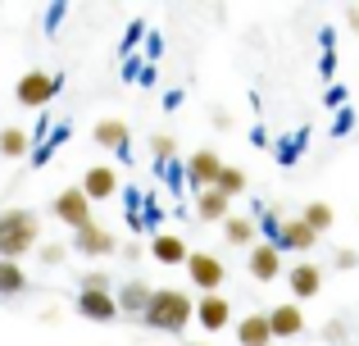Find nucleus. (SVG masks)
Masks as SVG:
<instances>
[{
  "instance_id": "nucleus-1",
  "label": "nucleus",
  "mask_w": 359,
  "mask_h": 346,
  "mask_svg": "<svg viewBox=\"0 0 359 346\" xmlns=\"http://www.w3.org/2000/svg\"><path fill=\"white\" fill-rule=\"evenodd\" d=\"M196 314V301L182 292V287H155L150 292V305L141 310V319L150 324L155 333H182Z\"/></svg>"
},
{
  "instance_id": "nucleus-2",
  "label": "nucleus",
  "mask_w": 359,
  "mask_h": 346,
  "mask_svg": "<svg viewBox=\"0 0 359 346\" xmlns=\"http://www.w3.org/2000/svg\"><path fill=\"white\" fill-rule=\"evenodd\" d=\"M41 237V219L32 210H0V260H23Z\"/></svg>"
},
{
  "instance_id": "nucleus-3",
  "label": "nucleus",
  "mask_w": 359,
  "mask_h": 346,
  "mask_svg": "<svg viewBox=\"0 0 359 346\" xmlns=\"http://www.w3.org/2000/svg\"><path fill=\"white\" fill-rule=\"evenodd\" d=\"M14 96H18V105H27V109H41V105H50V100L60 96V78H55V73H41V69H32V73H23V78H18Z\"/></svg>"
},
{
  "instance_id": "nucleus-4",
  "label": "nucleus",
  "mask_w": 359,
  "mask_h": 346,
  "mask_svg": "<svg viewBox=\"0 0 359 346\" xmlns=\"http://www.w3.org/2000/svg\"><path fill=\"white\" fill-rule=\"evenodd\" d=\"M187 274H191V283L201 287V292H219L223 278H228V269H223L219 255H205V251H196V255H187Z\"/></svg>"
},
{
  "instance_id": "nucleus-5",
  "label": "nucleus",
  "mask_w": 359,
  "mask_h": 346,
  "mask_svg": "<svg viewBox=\"0 0 359 346\" xmlns=\"http://www.w3.org/2000/svg\"><path fill=\"white\" fill-rule=\"evenodd\" d=\"M50 210H55V219H60V223H69L73 232H78V228H87V223H91V201L78 192V187L60 192V196H55V205H50Z\"/></svg>"
},
{
  "instance_id": "nucleus-6",
  "label": "nucleus",
  "mask_w": 359,
  "mask_h": 346,
  "mask_svg": "<svg viewBox=\"0 0 359 346\" xmlns=\"http://www.w3.org/2000/svg\"><path fill=\"white\" fill-rule=\"evenodd\" d=\"M191 319H201V328L219 333V328H228V324H232V301H228V296H219V292H205L201 301H196Z\"/></svg>"
},
{
  "instance_id": "nucleus-7",
  "label": "nucleus",
  "mask_w": 359,
  "mask_h": 346,
  "mask_svg": "<svg viewBox=\"0 0 359 346\" xmlns=\"http://www.w3.org/2000/svg\"><path fill=\"white\" fill-rule=\"evenodd\" d=\"M219 173H223V160L214 151H196L191 160H187V182H191L196 192H210V187L219 182Z\"/></svg>"
},
{
  "instance_id": "nucleus-8",
  "label": "nucleus",
  "mask_w": 359,
  "mask_h": 346,
  "mask_svg": "<svg viewBox=\"0 0 359 346\" xmlns=\"http://www.w3.org/2000/svg\"><path fill=\"white\" fill-rule=\"evenodd\" d=\"M73 246H78L82 255H91V260L114 255V232H109V228H100V223L91 219L87 228H78V232H73Z\"/></svg>"
},
{
  "instance_id": "nucleus-9",
  "label": "nucleus",
  "mask_w": 359,
  "mask_h": 346,
  "mask_svg": "<svg viewBox=\"0 0 359 346\" xmlns=\"http://www.w3.org/2000/svg\"><path fill=\"white\" fill-rule=\"evenodd\" d=\"M287 287L296 301H314L318 292H323V269L318 265H291L287 269Z\"/></svg>"
},
{
  "instance_id": "nucleus-10",
  "label": "nucleus",
  "mask_w": 359,
  "mask_h": 346,
  "mask_svg": "<svg viewBox=\"0 0 359 346\" xmlns=\"http://www.w3.org/2000/svg\"><path fill=\"white\" fill-rule=\"evenodd\" d=\"M87 201H109V196L118 192V173L109 169V164H91L87 178H82V187H78Z\"/></svg>"
},
{
  "instance_id": "nucleus-11",
  "label": "nucleus",
  "mask_w": 359,
  "mask_h": 346,
  "mask_svg": "<svg viewBox=\"0 0 359 346\" xmlns=\"http://www.w3.org/2000/svg\"><path fill=\"white\" fill-rule=\"evenodd\" d=\"M278 274H282V251L273 246V241H259V246L250 251V278L255 283H273Z\"/></svg>"
},
{
  "instance_id": "nucleus-12",
  "label": "nucleus",
  "mask_w": 359,
  "mask_h": 346,
  "mask_svg": "<svg viewBox=\"0 0 359 346\" xmlns=\"http://www.w3.org/2000/svg\"><path fill=\"white\" fill-rule=\"evenodd\" d=\"M78 314H82V319H96V324L118 319L114 292H78Z\"/></svg>"
},
{
  "instance_id": "nucleus-13",
  "label": "nucleus",
  "mask_w": 359,
  "mask_h": 346,
  "mask_svg": "<svg viewBox=\"0 0 359 346\" xmlns=\"http://www.w3.org/2000/svg\"><path fill=\"white\" fill-rule=\"evenodd\" d=\"M314 241H318V237H314V232H309L300 219H282L278 232H273V246H278V251H309Z\"/></svg>"
},
{
  "instance_id": "nucleus-14",
  "label": "nucleus",
  "mask_w": 359,
  "mask_h": 346,
  "mask_svg": "<svg viewBox=\"0 0 359 346\" xmlns=\"http://www.w3.org/2000/svg\"><path fill=\"white\" fill-rule=\"evenodd\" d=\"M269 333L273 338H300V333H305L300 305H278V310H269Z\"/></svg>"
},
{
  "instance_id": "nucleus-15",
  "label": "nucleus",
  "mask_w": 359,
  "mask_h": 346,
  "mask_svg": "<svg viewBox=\"0 0 359 346\" xmlns=\"http://www.w3.org/2000/svg\"><path fill=\"white\" fill-rule=\"evenodd\" d=\"M237 342L241 346H273V333H269V314H241L237 324Z\"/></svg>"
},
{
  "instance_id": "nucleus-16",
  "label": "nucleus",
  "mask_w": 359,
  "mask_h": 346,
  "mask_svg": "<svg viewBox=\"0 0 359 346\" xmlns=\"http://www.w3.org/2000/svg\"><path fill=\"white\" fill-rule=\"evenodd\" d=\"M150 292H155V287H146L141 278H132V283H123V287H118V296H114L118 314H141V310L150 305Z\"/></svg>"
},
{
  "instance_id": "nucleus-17",
  "label": "nucleus",
  "mask_w": 359,
  "mask_h": 346,
  "mask_svg": "<svg viewBox=\"0 0 359 346\" xmlns=\"http://www.w3.org/2000/svg\"><path fill=\"white\" fill-rule=\"evenodd\" d=\"M150 255H155L159 265H187V255H191V251H187L182 237H173V232H159V237L150 241Z\"/></svg>"
},
{
  "instance_id": "nucleus-18",
  "label": "nucleus",
  "mask_w": 359,
  "mask_h": 346,
  "mask_svg": "<svg viewBox=\"0 0 359 346\" xmlns=\"http://www.w3.org/2000/svg\"><path fill=\"white\" fill-rule=\"evenodd\" d=\"M96 146H105V151H114V155H128V124L100 119L96 124Z\"/></svg>"
},
{
  "instance_id": "nucleus-19",
  "label": "nucleus",
  "mask_w": 359,
  "mask_h": 346,
  "mask_svg": "<svg viewBox=\"0 0 359 346\" xmlns=\"http://www.w3.org/2000/svg\"><path fill=\"white\" fill-rule=\"evenodd\" d=\"M228 196H219V192H214V187H210V192H196V214H201V219L205 223H223V219H228Z\"/></svg>"
},
{
  "instance_id": "nucleus-20",
  "label": "nucleus",
  "mask_w": 359,
  "mask_h": 346,
  "mask_svg": "<svg viewBox=\"0 0 359 346\" xmlns=\"http://www.w3.org/2000/svg\"><path fill=\"white\" fill-rule=\"evenodd\" d=\"M27 292V274H23V265H14V260H0V296H23Z\"/></svg>"
},
{
  "instance_id": "nucleus-21",
  "label": "nucleus",
  "mask_w": 359,
  "mask_h": 346,
  "mask_svg": "<svg viewBox=\"0 0 359 346\" xmlns=\"http://www.w3.org/2000/svg\"><path fill=\"white\" fill-rule=\"evenodd\" d=\"M300 223H305L314 237H323L327 228H332V205H323V201H309L305 205V214H300Z\"/></svg>"
},
{
  "instance_id": "nucleus-22",
  "label": "nucleus",
  "mask_w": 359,
  "mask_h": 346,
  "mask_svg": "<svg viewBox=\"0 0 359 346\" xmlns=\"http://www.w3.org/2000/svg\"><path fill=\"white\" fill-rule=\"evenodd\" d=\"M223 237H228L232 246H250V241H255V219L228 214V219H223Z\"/></svg>"
},
{
  "instance_id": "nucleus-23",
  "label": "nucleus",
  "mask_w": 359,
  "mask_h": 346,
  "mask_svg": "<svg viewBox=\"0 0 359 346\" xmlns=\"http://www.w3.org/2000/svg\"><path fill=\"white\" fill-rule=\"evenodd\" d=\"M0 155H5V160H23L27 155V133L23 128H0Z\"/></svg>"
},
{
  "instance_id": "nucleus-24",
  "label": "nucleus",
  "mask_w": 359,
  "mask_h": 346,
  "mask_svg": "<svg viewBox=\"0 0 359 346\" xmlns=\"http://www.w3.org/2000/svg\"><path fill=\"white\" fill-rule=\"evenodd\" d=\"M214 192L228 196V201H232V196H241V192H245V173H241V169H228V164H223V173H219V182H214Z\"/></svg>"
},
{
  "instance_id": "nucleus-25",
  "label": "nucleus",
  "mask_w": 359,
  "mask_h": 346,
  "mask_svg": "<svg viewBox=\"0 0 359 346\" xmlns=\"http://www.w3.org/2000/svg\"><path fill=\"white\" fill-rule=\"evenodd\" d=\"M78 292H109V274H105V269L82 274V287H78Z\"/></svg>"
},
{
  "instance_id": "nucleus-26",
  "label": "nucleus",
  "mask_w": 359,
  "mask_h": 346,
  "mask_svg": "<svg viewBox=\"0 0 359 346\" xmlns=\"http://www.w3.org/2000/svg\"><path fill=\"white\" fill-rule=\"evenodd\" d=\"M150 151H155L159 160H173V155H177V142L168 133H155V137H150Z\"/></svg>"
},
{
  "instance_id": "nucleus-27",
  "label": "nucleus",
  "mask_w": 359,
  "mask_h": 346,
  "mask_svg": "<svg viewBox=\"0 0 359 346\" xmlns=\"http://www.w3.org/2000/svg\"><path fill=\"white\" fill-rule=\"evenodd\" d=\"M64 255H69V246H60V241H46L41 246V265H64Z\"/></svg>"
},
{
  "instance_id": "nucleus-28",
  "label": "nucleus",
  "mask_w": 359,
  "mask_h": 346,
  "mask_svg": "<svg viewBox=\"0 0 359 346\" xmlns=\"http://www.w3.org/2000/svg\"><path fill=\"white\" fill-rule=\"evenodd\" d=\"M323 338H327V342H346V324H341V319H327V324H323Z\"/></svg>"
},
{
  "instance_id": "nucleus-29",
  "label": "nucleus",
  "mask_w": 359,
  "mask_h": 346,
  "mask_svg": "<svg viewBox=\"0 0 359 346\" xmlns=\"http://www.w3.org/2000/svg\"><path fill=\"white\" fill-rule=\"evenodd\" d=\"M355 265H359L355 251H337V269H355Z\"/></svg>"
},
{
  "instance_id": "nucleus-30",
  "label": "nucleus",
  "mask_w": 359,
  "mask_h": 346,
  "mask_svg": "<svg viewBox=\"0 0 359 346\" xmlns=\"http://www.w3.org/2000/svg\"><path fill=\"white\" fill-rule=\"evenodd\" d=\"M214 128H232V114H228V109H214Z\"/></svg>"
},
{
  "instance_id": "nucleus-31",
  "label": "nucleus",
  "mask_w": 359,
  "mask_h": 346,
  "mask_svg": "<svg viewBox=\"0 0 359 346\" xmlns=\"http://www.w3.org/2000/svg\"><path fill=\"white\" fill-rule=\"evenodd\" d=\"M346 23H351L355 32H359V9H346Z\"/></svg>"
},
{
  "instance_id": "nucleus-32",
  "label": "nucleus",
  "mask_w": 359,
  "mask_h": 346,
  "mask_svg": "<svg viewBox=\"0 0 359 346\" xmlns=\"http://www.w3.org/2000/svg\"><path fill=\"white\" fill-rule=\"evenodd\" d=\"M196 346H205V342H196Z\"/></svg>"
},
{
  "instance_id": "nucleus-33",
  "label": "nucleus",
  "mask_w": 359,
  "mask_h": 346,
  "mask_svg": "<svg viewBox=\"0 0 359 346\" xmlns=\"http://www.w3.org/2000/svg\"><path fill=\"white\" fill-rule=\"evenodd\" d=\"M355 255H359V251H355Z\"/></svg>"
},
{
  "instance_id": "nucleus-34",
  "label": "nucleus",
  "mask_w": 359,
  "mask_h": 346,
  "mask_svg": "<svg viewBox=\"0 0 359 346\" xmlns=\"http://www.w3.org/2000/svg\"><path fill=\"white\" fill-rule=\"evenodd\" d=\"M355 333H359V328H355Z\"/></svg>"
}]
</instances>
